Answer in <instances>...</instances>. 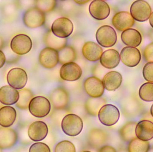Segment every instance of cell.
Here are the masks:
<instances>
[{
    "instance_id": "6da1fadb",
    "label": "cell",
    "mask_w": 153,
    "mask_h": 152,
    "mask_svg": "<svg viewBox=\"0 0 153 152\" xmlns=\"http://www.w3.org/2000/svg\"><path fill=\"white\" fill-rule=\"evenodd\" d=\"M83 127L82 120L76 114H67L62 120V129L64 133L69 136L78 135L82 130Z\"/></svg>"
},
{
    "instance_id": "7a4b0ae2",
    "label": "cell",
    "mask_w": 153,
    "mask_h": 152,
    "mask_svg": "<svg viewBox=\"0 0 153 152\" xmlns=\"http://www.w3.org/2000/svg\"><path fill=\"white\" fill-rule=\"evenodd\" d=\"M51 103L49 100L44 96L34 97L31 100L28 109L31 115L37 118L45 117L51 111Z\"/></svg>"
},
{
    "instance_id": "3957f363",
    "label": "cell",
    "mask_w": 153,
    "mask_h": 152,
    "mask_svg": "<svg viewBox=\"0 0 153 152\" xmlns=\"http://www.w3.org/2000/svg\"><path fill=\"white\" fill-rule=\"evenodd\" d=\"M98 43L104 47H111L115 45L117 41V35L113 28L108 25L99 28L96 33Z\"/></svg>"
},
{
    "instance_id": "277c9868",
    "label": "cell",
    "mask_w": 153,
    "mask_h": 152,
    "mask_svg": "<svg viewBox=\"0 0 153 152\" xmlns=\"http://www.w3.org/2000/svg\"><path fill=\"white\" fill-rule=\"evenodd\" d=\"M120 113L118 109L112 104H105L102 106L99 113V120L102 125L111 126L115 125L120 118Z\"/></svg>"
},
{
    "instance_id": "5b68a950",
    "label": "cell",
    "mask_w": 153,
    "mask_h": 152,
    "mask_svg": "<svg viewBox=\"0 0 153 152\" xmlns=\"http://www.w3.org/2000/svg\"><path fill=\"white\" fill-rule=\"evenodd\" d=\"M23 20L24 24L27 27L36 28L45 24V12L37 7H32L25 12Z\"/></svg>"
},
{
    "instance_id": "8992f818",
    "label": "cell",
    "mask_w": 153,
    "mask_h": 152,
    "mask_svg": "<svg viewBox=\"0 0 153 152\" xmlns=\"http://www.w3.org/2000/svg\"><path fill=\"white\" fill-rule=\"evenodd\" d=\"M130 10L133 18L140 22L148 20L152 14V9L150 4L143 0L134 2L131 5Z\"/></svg>"
},
{
    "instance_id": "52a82bcc",
    "label": "cell",
    "mask_w": 153,
    "mask_h": 152,
    "mask_svg": "<svg viewBox=\"0 0 153 152\" xmlns=\"http://www.w3.org/2000/svg\"><path fill=\"white\" fill-rule=\"evenodd\" d=\"M74 30V25L71 20L66 18H60L56 20L51 27V31L56 36L66 38L70 36Z\"/></svg>"
},
{
    "instance_id": "ba28073f",
    "label": "cell",
    "mask_w": 153,
    "mask_h": 152,
    "mask_svg": "<svg viewBox=\"0 0 153 152\" xmlns=\"http://www.w3.org/2000/svg\"><path fill=\"white\" fill-rule=\"evenodd\" d=\"M32 47L30 37L24 34H19L13 37L10 47L13 52L19 55H24L29 52Z\"/></svg>"
},
{
    "instance_id": "9c48e42d",
    "label": "cell",
    "mask_w": 153,
    "mask_h": 152,
    "mask_svg": "<svg viewBox=\"0 0 153 152\" xmlns=\"http://www.w3.org/2000/svg\"><path fill=\"white\" fill-rule=\"evenodd\" d=\"M27 80V73L21 68L12 69L7 74V81L9 85L18 90L24 88Z\"/></svg>"
},
{
    "instance_id": "30bf717a",
    "label": "cell",
    "mask_w": 153,
    "mask_h": 152,
    "mask_svg": "<svg viewBox=\"0 0 153 152\" xmlns=\"http://www.w3.org/2000/svg\"><path fill=\"white\" fill-rule=\"evenodd\" d=\"M120 58L125 65L133 68L137 66L140 62L141 53L136 47L126 46L122 49L120 52Z\"/></svg>"
},
{
    "instance_id": "8fae6325",
    "label": "cell",
    "mask_w": 153,
    "mask_h": 152,
    "mask_svg": "<svg viewBox=\"0 0 153 152\" xmlns=\"http://www.w3.org/2000/svg\"><path fill=\"white\" fill-rule=\"evenodd\" d=\"M89 12L93 18L98 20L107 18L110 13L109 6L102 0H94L90 4Z\"/></svg>"
},
{
    "instance_id": "7c38bea8",
    "label": "cell",
    "mask_w": 153,
    "mask_h": 152,
    "mask_svg": "<svg viewBox=\"0 0 153 152\" xmlns=\"http://www.w3.org/2000/svg\"><path fill=\"white\" fill-rule=\"evenodd\" d=\"M84 87L86 93L94 98H100L104 92L102 81L96 77H90L86 79L84 83Z\"/></svg>"
},
{
    "instance_id": "4fadbf2b",
    "label": "cell",
    "mask_w": 153,
    "mask_h": 152,
    "mask_svg": "<svg viewBox=\"0 0 153 152\" xmlns=\"http://www.w3.org/2000/svg\"><path fill=\"white\" fill-rule=\"evenodd\" d=\"M82 75V69L78 64L74 62L64 64L60 70L61 78L65 81H76L81 78Z\"/></svg>"
},
{
    "instance_id": "5bb4252c",
    "label": "cell",
    "mask_w": 153,
    "mask_h": 152,
    "mask_svg": "<svg viewBox=\"0 0 153 152\" xmlns=\"http://www.w3.org/2000/svg\"><path fill=\"white\" fill-rule=\"evenodd\" d=\"M39 62L40 64L46 68H54L59 62L58 51L48 47L44 48L39 54Z\"/></svg>"
},
{
    "instance_id": "9a60e30c",
    "label": "cell",
    "mask_w": 153,
    "mask_h": 152,
    "mask_svg": "<svg viewBox=\"0 0 153 152\" xmlns=\"http://www.w3.org/2000/svg\"><path fill=\"white\" fill-rule=\"evenodd\" d=\"M48 132L47 125L42 121L33 122L28 129L29 137L34 142H39L44 140L47 136Z\"/></svg>"
},
{
    "instance_id": "2e32d148",
    "label": "cell",
    "mask_w": 153,
    "mask_h": 152,
    "mask_svg": "<svg viewBox=\"0 0 153 152\" xmlns=\"http://www.w3.org/2000/svg\"><path fill=\"white\" fill-rule=\"evenodd\" d=\"M112 23L116 29L124 31L134 26V20L128 12H120L112 18Z\"/></svg>"
},
{
    "instance_id": "e0dca14e",
    "label": "cell",
    "mask_w": 153,
    "mask_h": 152,
    "mask_svg": "<svg viewBox=\"0 0 153 152\" xmlns=\"http://www.w3.org/2000/svg\"><path fill=\"white\" fill-rule=\"evenodd\" d=\"M18 138L17 133L12 129L0 127V149L11 148L17 142Z\"/></svg>"
},
{
    "instance_id": "ac0fdd59",
    "label": "cell",
    "mask_w": 153,
    "mask_h": 152,
    "mask_svg": "<svg viewBox=\"0 0 153 152\" xmlns=\"http://www.w3.org/2000/svg\"><path fill=\"white\" fill-rule=\"evenodd\" d=\"M19 93L18 90L10 85L0 88V102L5 105H11L18 102Z\"/></svg>"
},
{
    "instance_id": "d6986e66",
    "label": "cell",
    "mask_w": 153,
    "mask_h": 152,
    "mask_svg": "<svg viewBox=\"0 0 153 152\" xmlns=\"http://www.w3.org/2000/svg\"><path fill=\"white\" fill-rule=\"evenodd\" d=\"M82 52L86 59L95 62L100 59L103 50L98 44L94 42H87L83 46Z\"/></svg>"
},
{
    "instance_id": "ffe728a7",
    "label": "cell",
    "mask_w": 153,
    "mask_h": 152,
    "mask_svg": "<svg viewBox=\"0 0 153 152\" xmlns=\"http://www.w3.org/2000/svg\"><path fill=\"white\" fill-rule=\"evenodd\" d=\"M137 137L144 141H149L153 138V122L143 120L137 124L135 129Z\"/></svg>"
},
{
    "instance_id": "44dd1931",
    "label": "cell",
    "mask_w": 153,
    "mask_h": 152,
    "mask_svg": "<svg viewBox=\"0 0 153 152\" xmlns=\"http://www.w3.org/2000/svg\"><path fill=\"white\" fill-rule=\"evenodd\" d=\"M120 60V55L118 52L114 49H109L102 53L100 62L104 68L111 69L119 65Z\"/></svg>"
},
{
    "instance_id": "7402d4cb",
    "label": "cell",
    "mask_w": 153,
    "mask_h": 152,
    "mask_svg": "<svg viewBox=\"0 0 153 152\" xmlns=\"http://www.w3.org/2000/svg\"><path fill=\"white\" fill-rule=\"evenodd\" d=\"M51 101L55 109H62L67 106L69 102V95L63 88L55 89L51 95Z\"/></svg>"
},
{
    "instance_id": "603a6c76",
    "label": "cell",
    "mask_w": 153,
    "mask_h": 152,
    "mask_svg": "<svg viewBox=\"0 0 153 152\" xmlns=\"http://www.w3.org/2000/svg\"><path fill=\"white\" fill-rule=\"evenodd\" d=\"M104 88L109 91H115L121 85L122 76L119 72L112 71L109 72L102 79Z\"/></svg>"
},
{
    "instance_id": "cb8c5ba5",
    "label": "cell",
    "mask_w": 153,
    "mask_h": 152,
    "mask_svg": "<svg viewBox=\"0 0 153 152\" xmlns=\"http://www.w3.org/2000/svg\"><path fill=\"white\" fill-rule=\"evenodd\" d=\"M121 39L126 45L136 47L141 44L142 37L138 30L134 29H128L122 32Z\"/></svg>"
},
{
    "instance_id": "d4e9b609",
    "label": "cell",
    "mask_w": 153,
    "mask_h": 152,
    "mask_svg": "<svg viewBox=\"0 0 153 152\" xmlns=\"http://www.w3.org/2000/svg\"><path fill=\"white\" fill-rule=\"evenodd\" d=\"M17 117V112L13 107L4 106L0 109V126L9 128L14 124Z\"/></svg>"
},
{
    "instance_id": "484cf974",
    "label": "cell",
    "mask_w": 153,
    "mask_h": 152,
    "mask_svg": "<svg viewBox=\"0 0 153 152\" xmlns=\"http://www.w3.org/2000/svg\"><path fill=\"white\" fill-rule=\"evenodd\" d=\"M45 42L48 47L57 51H60L65 47L67 39L57 37L53 34L52 31H49L45 36Z\"/></svg>"
},
{
    "instance_id": "4316f807",
    "label": "cell",
    "mask_w": 153,
    "mask_h": 152,
    "mask_svg": "<svg viewBox=\"0 0 153 152\" xmlns=\"http://www.w3.org/2000/svg\"><path fill=\"white\" fill-rule=\"evenodd\" d=\"M106 101L101 98L90 99L87 101L85 104V109L87 112L92 116H97L101 108L105 105Z\"/></svg>"
},
{
    "instance_id": "83f0119b",
    "label": "cell",
    "mask_w": 153,
    "mask_h": 152,
    "mask_svg": "<svg viewBox=\"0 0 153 152\" xmlns=\"http://www.w3.org/2000/svg\"><path fill=\"white\" fill-rule=\"evenodd\" d=\"M136 126V123L135 122H128L121 128L120 130V134L122 140L128 142L136 138L135 133Z\"/></svg>"
},
{
    "instance_id": "f1b7e54d",
    "label": "cell",
    "mask_w": 153,
    "mask_h": 152,
    "mask_svg": "<svg viewBox=\"0 0 153 152\" xmlns=\"http://www.w3.org/2000/svg\"><path fill=\"white\" fill-rule=\"evenodd\" d=\"M19 92V98L16 103V106L21 109H28L30 101L33 99V93L30 90L27 88L21 89Z\"/></svg>"
},
{
    "instance_id": "f546056e",
    "label": "cell",
    "mask_w": 153,
    "mask_h": 152,
    "mask_svg": "<svg viewBox=\"0 0 153 152\" xmlns=\"http://www.w3.org/2000/svg\"><path fill=\"white\" fill-rule=\"evenodd\" d=\"M150 145L148 141H144L138 138L130 141L128 145V152H148Z\"/></svg>"
},
{
    "instance_id": "4dcf8cb0",
    "label": "cell",
    "mask_w": 153,
    "mask_h": 152,
    "mask_svg": "<svg viewBox=\"0 0 153 152\" xmlns=\"http://www.w3.org/2000/svg\"><path fill=\"white\" fill-rule=\"evenodd\" d=\"M59 62L61 64H65L72 62L76 59L75 50L71 46H66L59 51L58 52Z\"/></svg>"
},
{
    "instance_id": "1f68e13d",
    "label": "cell",
    "mask_w": 153,
    "mask_h": 152,
    "mask_svg": "<svg viewBox=\"0 0 153 152\" xmlns=\"http://www.w3.org/2000/svg\"><path fill=\"white\" fill-rule=\"evenodd\" d=\"M139 95L145 101H153V83L148 82L142 85L139 89Z\"/></svg>"
},
{
    "instance_id": "d6a6232c",
    "label": "cell",
    "mask_w": 153,
    "mask_h": 152,
    "mask_svg": "<svg viewBox=\"0 0 153 152\" xmlns=\"http://www.w3.org/2000/svg\"><path fill=\"white\" fill-rule=\"evenodd\" d=\"M106 136L104 133L100 130H94L90 134L91 143L95 146H100L106 141Z\"/></svg>"
},
{
    "instance_id": "836d02e7",
    "label": "cell",
    "mask_w": 153,
    "mask_h": 152,
    "mask_svg": "<svg viewBox=\"0 0 153 152\" xmlns=\"http://www.w3.org/2000/svg\"><path fill=\"white\" fill-rule=\"evenodd\" d=\"M55 152H76V148L71 142L63 141L57 144Z\"/></svg>"
},
{
    "instance_id": "e575fe53",
    "label": "cell",
    "mask_w": 153,
    "mask_h": 152,
    "mask_svg": "<svg viewBox=\"0 0 153 152\" xmlns=\"http://www.w3.org/2000/svg\"><path fill=\"white\" fill-rule=\"evenodd\" d=\"M37 2V8L43 12H49L54 9L56 1L54 0L39 1Z\"/></svg>"
},
{
    "instance_id": "d590c367",
    "label": "cell",
    "mask_w": 153,
    "mask_h": 152,
    "mask_svg": "<svg viewBox=\"0 0 153 152\" xmlns=\"http://www.w3.org/2000/svg\"><path fill=\"white\" fill-rule=\"evenodd\" d=\"M143 76L146 80L153 83V62H148L145 65L143 70Z\"/></svg>"
},
{
    "instance_id": "8d00e7d4",
    "label": "cell",
    "mask_w": 153,
    "mask_h": 152,
    "mask_svg": "<svg viewBox=\"0 0 153 152\" xmlns=\"http://www.w3.org/2000/svg\"><path fill=\"white\" fill-rule=\"evenodd\" d=\"M29 152H51L49 146L43 142L33 144L30 147Z\"/></svg>"
},
{
    "instance_id": "74e56055",
    "label": "cell",
    "mask_w": 153,
    "mask_h": 152,
    "mask_svg": "<svg viewBox=\"0 0 153 152\" xmlns=\"http://www.w3.org/2000/svg\"><path fill=\"white\" fill-rule=\"evenodd\" d=\"M144 56L148 62H153V42L149 44L144 51Z\"/></svg>"
},
{
    "instance_id": "f35d334b",
    "label": "cell",
    "mask_w": 153,
    "mask_h": 152,
    "mask_svg": "<svg viewBox=\"0 0 153 152\" xmlns=\"http://www.w3.org/2000/svg\"><path fill=\"white\" fill-rule=\"evenodd\" d=\"M99 152H117L115 148L109 145H105L100 148Z\"/></svg>"
},
{
    "instance_id": "ab89813d",
    "label": "cell",
    "mask_w": 153,
    "mask_h": 152,
    "mask_svg": "<svg viewBox=\"0 0 153 152\" xmlns=\"http://www.w3.org/2000/svg\"><path fill=\"white\" fill-rule=\"evenodd\" d=\"M6 61L5 55L4 53L0 50V68L3 67Z\"/></svg>"
},
{
    "instance_id": "60d3db41",
    "label": "cell",
    "mask_w": 153,
    "mask_h": 152,
    "mask_svg": "<svg viewBox=\"0 0 153 152\" xmlns=\"http://www.w3.org/2000/svg\"><path fill=\"white\" fill-rule=\"evenodd\" d=\"M74 1L76 2V3L78 4H84L86 3L89 1Z\"/></svg>"
},
{
    "instance_id": "b9f144b4",
    "label": "cell",
    "mask_w": 153,
    "mask_h": 152,
    "mask_svg": "<svg viewBox=\"0 0 153 152\" xmlns=\"http://www.w3.org/2000/svg\"><path fill=\"white\" fill-rule=\"evenodd\" d=\"M150 25L152 26V27L153 28V12H152L151 16H150V20H149Z\"/></svg>"
},
{
    "instance_id": "7bdbcfd3",
    "label": "cell",
    "mask_w": 153,
    "mask_h": 152,
    "mask_svg": "<svg viewBox=\"0 0 153 152\" xmlns=\"http://www.w3.org/2000/svg\"><path fill=\"white\" fill-rule=\"evenodd\" d=\"M151 114L152 117H153V104H152V105L151 108Z\"/></svg>"
},
{
    "instance_id": "ee69618b",
    "label": "cell",
    "mask_w": 153,
    "mask_h": 152,
    "mask_svg": "<svg viewBox=\"0 0 153 152\" xmlns=\"http://www.w3.org/2000/svg\"><path fill=\"white\" fill-rule=\"evenodd\" d=\"M148 152H153V147L152 148H151V149H150Z\"/></svg>"
},
{
    "instance_id": "f6af8a7d",
    "label": "cell",
    "mask_w": 153,
    "mask_h": 152,
    "mask_svg": "<svg viewBox=\"0 0 153 152\" xmlns=\"http://www.w3.org/2000/svg\"><path fill=\"white\" fill-rule=\"evenodd\" d=\"M82 152H91L89 151H83Z\"/></svg>"
}]
</instances>
